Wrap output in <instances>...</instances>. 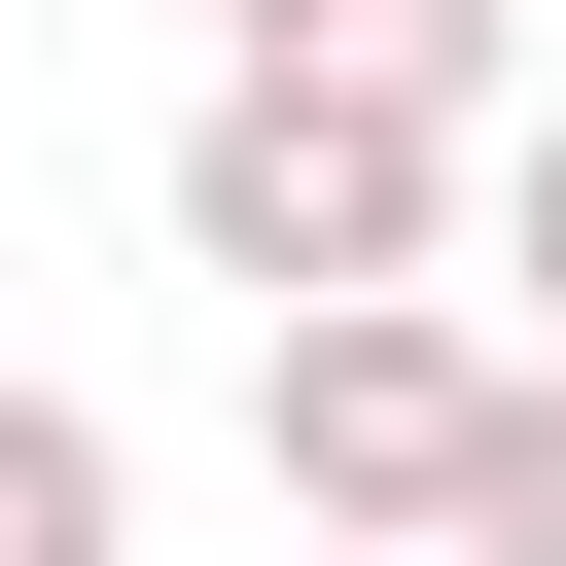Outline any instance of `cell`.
<instances>
[{"label":"cell","instance_id":"obj_1","mask_svg":"<svg viewBox=\"0 0 566 566\" xmlns=\"http://www.w3.org/2000/svg\"><path fill=\"white\" fill-rule=\"evenodd\" d=\"M424 212H460V106H354V71H212V106H177V248H212L248 318L424 283Z\"/></svg>","mask_w":566,"mask_h":566},{"label":"cell","instance_id":"obj_2","mask_svg":"<svg viewBox=\"0 0 566 566\" xmlns=\"http://www.w3.org/2000/svg\"><path fill=\"white\" fill-rule=\"evenodd\" d=\"M460 424H495V318H424V283L248 318V460H283V531H424V495H460Z\"/></svg>","mask_w":566,"mask_h":566},{"label":"cell","instance_id":"obj_3","mask_svg":"<svg viewBox=\"0 0 566 566\" xmlns=\"http://www.w3.org/2000/svg\"><path fill=\"white\" fill-rule=\"evenodd\" d=\"M212 71H354V106H495V0H212Z\"/></svg>","mask_w":566,"mask_h":566},{"label":"cell","instance_id":"obj_4","mask_svg":"<svg viewBox=\"0 0 566 566\" xmlns=\"http://www.w3.org/2000/svg\"><path fill=\"white\" fill-rule=\"evenodd\" d=\"M424 566H566V354H495V424H460V495H424Z\"/></svg>","mask_w":566,"mask_h":566},{"label":"cell","instance_id":"obj_5","mask_svg":"<svg viewBox=\"0 0 566 566\" xmlns=\"http://www.w3.org/2000/svg\"><path fill=\"white\" fill-rule=\"evenodd\" d=\"M106 531H142V460H106L71 389H0V566H106Z\"/></svg>","mask_w":566,"mask_h":566},{"label":"cell","instance_id":"obj_6","mask_svg":"<svg viewBox=\"0 0 566 566\" xmlns=\"http://www.w3.org/2000/svg\"><path fill=\"white\" fill-rule=\"evenodd\" d=\"M495 283H531V318H495V354H566V106H531V142H495Z\"/></svg>","mask_w":566,"mask_h":566},{"label":"cell","instance_id":"obj_7","mask_svg":"<svg viewBox=\"0 0 566 566\" xmlns=\"http://www.w3.org/2000/svg\"><path fill=\"white\" fill-rule=\"evenodd\" d=\"M318 566H424V531H318Z\"/></svg>","mask_w":566,"mask_h":566}]
</instances>
